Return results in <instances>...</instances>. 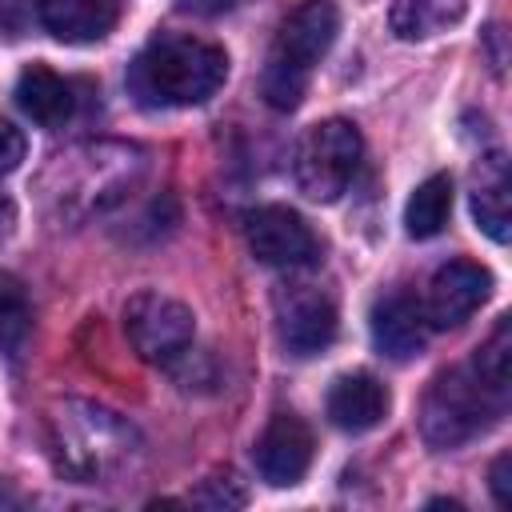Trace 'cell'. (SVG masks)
<instances>
[{
	"label": "cell",
	"mask_w": 512,
	"mask_h": 512,
	"mask_svg": "<svg viewBox=\"0 0 512 512\" xmlns=\"http://www.w3.org/2000/svg\"><path fill=\"white\" fill-rule=\"evenodd\" d=\"M188 500L200 504V508L224 512V508H244L248 504V492H244V484H240L236 472H212L208 480H200V488Z\"/></svg>",
	"instance_id": "21"
},
{
	"label": "cell",
	"mask_w": 512,
	"mask_h": 512,
	"mask_svg": "<svg viewBox=\"0 0 512 512\" xmlns=\"http://www.w3.org/2000/svg\"><path fill=\"white\" fill-rule=\"evenodd\" d=\"M488 480H492V496H496V504H500V508H512V456H508V452H500V456L492 460Z\"/></svg>",
	"instance_id": "23"
},
{
	"label": "cell",
	"mask_w": 512,
	"mask_h": 512,
	"mask_svg": "<svg viewBox=\"0 0 512 512\" xmlns=\"http://www.w3.org/2000/svg\"><path fill=\"white\" fill-rule=\"evenodd\" d=\"M136 172H140V152L128 144L76 148L72 156H60V164H56V176H60L56 200H60V208H72L80 216L100 212L124 196V188L132 184Z\"/></svg>",
	"instance_id": "6"
},
{
	"label": "cell",
	"mask_w": 512,
	"mask_h": 512,
	"mask_svg": "<svg viewBox=\"0 0 512 512\" xmlns=\"http://www.w3.org/2000/svg\"><path fill=\"white\" fill-rule=\"evenodd\" d=\"M0 508H20V492L8 480H0Z\"/></svg>",
	"instance_id": "25"
},
{
	"label": "cell",
	"mask_w": 512,
	"mask_h": 512,
	"mask_svg": "<svg viewBox=\"0 0 512 512\" xmlns=\"http://www.w3.org/2000/svg\"><path fill=\"white\" fill-rule=\"evenodd\" d=\"M124 336L148 364H176L188 356L196 336V316L188 304L164 292H136L124 304Z\"/></svg>",
	"instance_id": "7"
},
{
	"label": "cell",
	"mask_w": 512,
	"mask_h": 512,
	"mask_svg": "<svg viewBox=\"0 0 512 512\" xmlns=\"http://www.w3.org/2000/svg\"><path fill=\"white\" fill-rule=\"evenodd\" d=\"M240 0H184V8L200 12V16H220V12H232Z\"/></svg>",
	"instance_id": "24"
},
{
	"label": "cell",
	"mask_w": 512,
	"mask_h": 512,
	"mask_svg": "<svg viewBox=\"0 0 512 512\" xmlns=\"http://www.w3.org/2000/svg\"><path fill=\"white\" fill-rule=\"evenodd\" d=\"M244 236H248L252 256L260 264H272V268H300V264H312L320 256V244H316V232L308 228V220L284 204L252 208Z\"/></svg>",
	"instance_id": "8"
},
{
	"label": "cell",
	"mask_w": 512,
	"mask_h": 512,
	"mask_svg": "<svg viewBox=\"0 0 512 512\" xmlns=\"http://www.w3.org/2000/svg\"><path fill=\"white\" fill-rule=\"evenodd\" d=\"M336 32H340V8L332 0H300L284 16L260 72V96L268 108L292 112L304 100L312 68L332 48Z\"/></svg>",
	"instance_id": "3"
},
{
	"label": "cell",
	"mask_w": 512,
	"mask_h": 512,
	"mask_svg": "<svg viewBox=\"0 0 512 512\" xmlns=\"http://www.w3.org/2000/svg\"><path fill=\"white\" fill-rule=\"evenodd\" d=\"M116 0H40L44 28L64 44H96L116 28Z\"/></svg>",
	"instance_id": "14"
},
{
	"label": "cell",
	"mask_w": 512,
	"mask_h": 512,
	"mask_svg": "<svg viewBox=\"0 0 512 512\" xmlns=\"http://www.w3.org/2000/svg\"><path fill=\"white\" fill-rule=\"evenodd\" d=\"M32 336V304L16 276L0 272V352L16 356Z\"/></svg>",
	"instance_id": "20"
},
{
	"label": "cell",
	"mask_w": 512,
	"mask_h": 512,
	"mask_svg": "<svg viewBox=\"0 0 512 512\" xmlns=\"http://www.w3.org/2000/svg\"><path fill=\"white\" fill-rule=\"evenodd\" d=\"M500 412H504V400H496L476 380L472 368H448L428 384L420 400V436L428 448L452 452L476 440Z\"/></svg>",
	"instance_id": "4"
},
{
	"label": "cell",
	"mask_w": 512,
	"mask_h": 512,
	"mask_svg": "<svg viewBox=\"0 0 512 512\" xmlns=\"http://www.w3.org/2000/svg\"><path fill=\"white\" fill-rule=\"evenodd\" d=\"M48 444H52L56 468L80 484L112 480L140 452L132 424L100 404H88V400H64L52 408Z\"/></svg>",
	"instance_id": "2"
},
{
	"label": "cell",
	"mask_w": 512,
	"mask_h": 512,
	"mask_svg": "<svg viewBox=\"0 0 512 512\" xmlns=\"http://www.w3.org/2000/svg\"><path fill=\"white\" fill-rule=\"evenodd\" d=\"M16 104L28 120H36L40 128H64L76 112V92L64 76H56L44 64H28L16 80Z\"/></svg>",
	"instance_id": "15"
},
{
	"label": "cell",
	"mask_w": 512,
	"mask_h": 512,
	"mask_svg": "<svg viewBox=\"0 0 512 512\" xmlns=\"http://www.w3.org/2000/svg\"><path fill=\"white\" fill-rule=\"evenodd\" d=\"M448 212H452V176L436 172L424 184H416V192L408 196L404 228L412 240H432L448 224Z\"/></svg>",
	"instance_id": "18"
},
{
	"label": "cell",
	"mask_w": 512,
	"mask_h": 512,
	"mask_svg": "<svg viewBox=\"0 0 512 512\" xmlns=\"http://www.w3.org/2000/svg\"><path fill=\"white\" fill-rule=\"evenodd\" d=\"M472 216H476V228L488 232L496 244L508 240L512 204H508V168H504V156H488L480 164V180L472 188Z\"/></svg>",
	"instance_id": "16"
},
{
	"label": "cell",
	"mask_w": 512,
	"mask_h": 512,
	"mask_svg": "<svg viewBox=\"0 0 512 512\" xmlns=\"http://www.w3.org/2000/svg\"><path fill=\"white\" fill-rule=\"evenodd\" d=\"M392 408L388 388L372 372H344L328 388V420L340 432H368Z\"/></svg>",
	"instance_id": "13"
},
{
	"label": "cell",
	"mask_w": 512,
	"mask_h": 512,
	"mask_svg": "<svg viewBox=\"0 0 512 512\" xmlns=\"http://www.w3.org/2000/svg\"><path fill=\"white\" fill-rule=\"evenodd\" d=\"M472 372H476V380H480L496 400L508 404V384H512V320H508V316H500L496 328L488 332V340L476 348Z\"/></svg>",
	"instance_id": "19"
},
{
	"label": "cell",
	"mask_w": 512,
	"mask_h": 512,
	"mask_svg": "<svg viewBox=\"0 0 512 512\" xmlns=\"http://www.w3.org/2000/svg\"><path fill=\"white\" fill-rule=\"evenodd\" d=\"M464 12H468V0H396L388 12V24L400 40H428L460 24Z\"/></svg>",
	"instance_id": "17"
},
{
	"label": "cell",
	"mask_w": 512,
	"mask_h": 512,
	"mask_svg": "<svg viewBox=\"0 0 512 512\" xmlns=\"http://www.w3.org/2000/svg\"><path fill=\"white\" fill-rule=\"evenodd\" d=\"M492 292V272L476 260H448L432 272L428 292H424V320L428 328H460Z\"/></svg>",
	"instance_id": "10"
},
{
	"label": "cell",
	"mask_w": 512,
	"mask_h": 512,
	"mask_svg": "<svg viewBox=\"0 0 512 512\" xmlns=\"http://www.w3.org/2000/svg\"><path fill=\"white\" fill-rule=\"evenodd\" d=\"M276 328H280V344L292 356H316L336 340L340 316L320 288L288 284L276 292Z\"/></svg>",
	"instance_id": "9"
},
{
	"label": "cell",
	"mask_w": 512,
	"mask_h": 512,
	"mask_svg": "<svg viewBox=\"0 0 512 512\" xmlns=\"http://www.w3.org/2000/svg\"><path fill=\"white\" fill-rule=\"evenodd\" d=\"M12 220H16V208H12V200H8V196H0V232H8V228H12Z\"/></svg>",
	"instance_id": "26"
},
{
	"label": "cell",
	"mask_w": 512,
	"mask_h": 512,
	"mask_svg": "<svg viewBox=\"0 0 512 512\" xmlns=\"http://www.w3.org/2000/svg\"><path fill=\"white\" fill-rule=\"evenodd\" d=\"M372 344L380 356L388 360H412L424 340H428V320H424V304L412 292H388L372 304Z\"/></svg>",
	"instance_id": "12"
},
{
	"label": "cell",
	"mask_w": 512,
	"mask_h": 512,
	"mask_svg": "<svg viewBox=\"0 0 512 512\" xmlns=\"http://www.w3.org/2000/svg\"><path fill=\"white\" fill-rule=\"evenodd\" d=\"M20 160H24V132H20L12 120L0 116V176L16 172Z\"/></svg>",
	"instance_id": "22"
},
{
	"label": "cell",
	"mask_w": 512,
	"mask_h": 512,
	"mask_svg": "<svg viewBox=\"0 0 512 512\" xmlns=\"http://www.w3.org/2000/svg\"><path fill=\"white\" fill-rule=\"evenodd\" d=\"M312 452H316V440H312V428L296 416V412H276L264 432L256 436V448H252V460H256V472L264 484L272 488H292L308 476L312 468Z\"/></svg>",
	"instance_id": "11"
},
{
	"label": "cell",
	"mask_w": 512,
	"mask_h": 512,
	"mask_svg": "<svg viewBox=\"0 0 512 512\" xmlns=\"http://www.w3.org/2000/svg\"><path fill=\"white\" fill-rule=\"evenodd\" d=\"M360 156H364L360 128L344 116H328L312 124L296 144V156H292L296 188L316 204H332L340 192H348L360 168Z\"/></svg>",
	"instance_id": "5"
},
{
	"label": "cell",
	"mask_w": 512,
	"mask_h": 512,
	"mask_svg": "<svg viewBox=\"0 0 512 512\" xmlns=\"http://www.w3.org/2000/svg\"><path fill=\"white\" fill-rule=\"evenodd\" d=\"M228 80V52L212 40L160 32L128 68V88L140 104L152 108H192L216 96Z\"/></svg>",
	"instance_id": "1"
}]
</instances>
